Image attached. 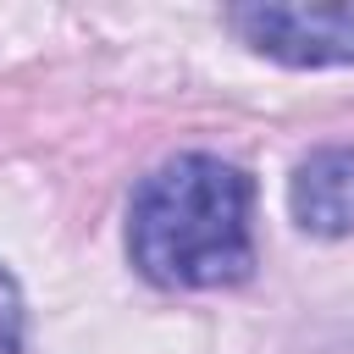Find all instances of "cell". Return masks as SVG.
<instances>
[{"mask_svg":"<svg viewBox=\"0 0 354 354\" xmlns=\"http://www.w3.org/2000/svg\"><path fill=\"white\" fill-rule=\"evenodd\" d=\"M249 177L216 155H177L133 194L127 249L160 288H227L254 266Z\"/></svg>","mask_w":354,"mask_h":354,"instance_id":"1","label":"cell"},{"mask_svg":"<svg viewBox=\"0 0 354 354\" xmlns=\"http://www.w3.org/2000/svg\"><path fill=\"white\" fill-rule=\"evenodd\" d=\"M232 28L288 66H354V6H238Z\"/></svg>","mask_w":354,"mask_h":354,"instance_id":"2","label":"cell"},{"mask_svg":"<svg viewBox=\"0 0 354 354\" xmlns=\"http://www.w3.org/2000/svg\"><path fill=\"white\" fill-rule=\"evenodd\" d=\"M288 205L304 232L343 238L354 232V149H321L293 171Z\"/></svg>","mask_w":354,"mask_h":354,"instance_id":"3","label":"cell"},{"mask_svg":"<svg viewBox=\"0 0 354 354\" xmlns=\"http://www.w3.org/2000/svg\"><path fill=\"white\" fill-rule=\"evenodd\" d=\"M0 354H22V293L0 271Z\"/></svg>","mask_w":354,"mask_h":354,"instance_id":"4","label":"cell"}]
</instances>
